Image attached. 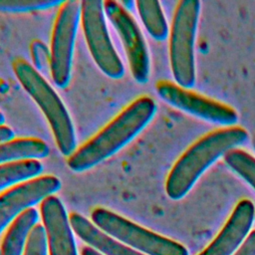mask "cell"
Instances as JSON below:
<instances>
[{
    "label": "cell",
    "mask_w": 255,
    "mask_h": 255,
    "mask_svg": "<svg viewBox=\"0 0 255 255\" xmlns=\"http://www.w3.org/2000/svg\"><path fill=\"white\" fill-rule=\"evenodd\" d=\"M156 104L148 96L129 103L105 127L68 157L67 164L75 172L88 170L108 159L132 140L152 120Z\"/></svg>",
    "instance_id": "cell-1"
},
{
    "label": "cell",
    "mask_w": 255,
    "mask_h": 255,
    "mask_svg": "<svg viewBox=\"0 0 255 255\" xmlns=\"http://www.w3.org/2000/svg\"><path fill=\"white\" fill-rule=\"evenodd\" d=\"M247 139L248 132L240 126L222 127L197 138L170 168L165 180L167 196L172 200L181 199L213 162Z\"/></svg>",
    "instance_id": "cell-2"
},
{
    "label": "cell",
    "mask_w": 255,
    "mask_h": 255,
    "mask_svg": "<svg viewBox=\"0 0 255 255\" xmlns=\"http://www.w3.org/2000/svg\"><path fill=\"white\" fill-rule=\"evenodd\" d=\"M12 69L22 88L44 114L58 149L69 157L76 149V133L64 103L40 72L25 59L16 58Z\"/></svg>",
    "instance_id": "cell-3"
},
{
    "label": "cell",
    "mask_w": 255,
    "mask_h": 255,
    "mask_svg": "<svg viewBox=\"0 0 255 255\" xmlns=\"http://www.w3.org/2000/svg\"><path fill=\"white\" fill-rule=\"evenodd\" d=\"M201 3L198 0L177 2L169 29V63L175 83L183 88L195 84L194 45Z\"/></svg>",
    "instance_id": "cell-4"
},
{
    "label": "cell",
    "mask_w": 255,
    "mask_h": 255,
    "mask_svg": "<svg viewBox=\"0 0 255 255\" xmlns=\"http://www.w3.org/2000/svg\"><path fill=\"white\" fill-rule=\"evenodd\" d=\"M91 217L101 230L145 255H188L187 249L182 244L154 233L104 207H96Z\"/></svg>",
    "instance_id": "cell-5"
},
{
    "label": "cell",
    "mask_w": 255,
    "mask_h": 255,
    "mask_svg": "<svg viewBox=\"0 0 255 255\" xmlns=\"http://www.w3.org/2000/svg\"><path fill=\"white\" fill-rule=\"evenodd\" d=\"M81 21V1H63L59 6L52 30L50 46V72L55 85H69L77 29Z\"/></svg>",
    "instance_id": "cell-6"
},
{
    "label": "cell",
    "mask_w": 255,
    "mask_h": 255,
    "mask_svg": "<svg viewBox=\"0 0 255 255\" xmlns=\"http://www.w3.org/2000/svg\"><path fill=\"white\" fill-rule=\"evenodd\" d=\"M81 24L90 54L99 69L112 79L122 78L125 67L112 43L103 1H81Z\"/></svg>",
    "instance_id": "cell-7"
},
{
    "label": "cell",
    "mask_w": 255,
    "mask_h": 255,
    "mask_svg": "<svg viewBox=\"0 0 255 255\" xmlns=\"http://www.w3.org/2000/svg\"><path fill=\"white\" fill-rule=\"evenodd\" d=\"M103 6L105 15L120 36L134 81L146 83L150 73L149 53L137 23L119 1L107 0Z\"/></svg>",
    "instance_id": "cell-8"
},
{
    "label": "cell",
    "mask_w": 255,
    "mask_h": 255,
    "mask_svg": "<svg viewBox=\"0 0 255 255\" xmlns=\"http://www.w3.org/2000/svg\"><path fill=\"white\" fill-rule=\"evenodd\" d=\"M155 91L159 98L170 106L204 121L224 127L234 126L238 121V114L231 106L176 83L160 80L155 84Z\"/></svg>",
    "instance_id": "cell-9"
},
{
    "label": "cell",
    "mask_w": 255,
    "mask_h": 255,
    "mask_svg": "<svg viewBox=\"0 0 255 255\" xmlns=\"http://www.w3.org/2000/svg\"><path fill=\"white\" fill-rule=\"evenodd\" d=\"M61 187L60 179L45 174L16 184L0 193V233L24 210L53 195Z\"/></svg>",
    "instance_id": "cell-10"
},
{
    "label": "cell",
    "mask_w": 255,
    "mask_h": 255,
    "mask_svg": "<svg viewBox=\"0 0 255 255\" xmlns=\"http://www.w3.org/2000/svg\"><path fill=\"white\" fill-rule=\"evenodd\" d=\"M255 218V206L247 198L234 207L213 241L198 255H234L250 233Z\"/></svg>",
    "instance_id": "cell-11"
},
{
    "label": "cell",
    "mask_w": 255,
    "mask_h": 255,
    "mask_svg": "<svg viewBox=\"0 0 255 255\" xmlns=\"http://www.w3.org/2000/svg\"><path fill=\"white\" fill-rule=\"evenodd\" d=\"M40 212L50 255H77L73 229L62 201L55 195L47 196L41 201Z\"/></svg>",
    "instance_id": "cell-12"
},
{
    "label": "cell",
    "mask_w": 255,
    "mask_h": 255,
    "mask_svg": "<svg viewBox=\"0 0 255 255\" xmlns=\"http://www.w3.org/2000/svg\"><path fill=\"white\" fill-rule=\"evenodd\" d=\"M69 221L73 231L84 242L105 255H145L124 245L80 213L72 212L69 215Z\"/></svg>",
    "instance_id": "cell-13"
},
{
    "label": "cell",
    "mask_w": 255,
    "mask_h": 255,
    "mask_svg": "<svg viewBox=\"0 0 255 255\" xmlns=\"http://www.w3.org/2000/svg\"><path fill=\"white\" fill-rule=\"evenodd\" d=\"M38 218V211L34 207H30L18 215L4 236L0 255H22L29 233L37 224Z\"/></svg>",
    "instance_id": "cell-14"
},
{
    "label": "cell",
    "mask_w": 255,
    "mask_h": 255,
    "mask_svg": "<svg viewBox=\"0 0 255 255\" xmlns=\"http://www.w3.org/2000/svg\"><path fill=\"white\" fill-rule=\"evenodd\" d=\"M49 152V145L41 138L16 137L0 142V164L22 159L44 158Z\"/></svg>",
    "instance_id": "cell-15"
},
{
    "label": "cell",
    "mask_w": 255,
    "mask_h": 255,
    "mask_svg": "<svg viewBox=\"0 0 255 255\" xmlns=\"http://www.w3.org/2000/svg\"><path fill=\"white\" fill-rule=\"evenodd\" d=\"M43 164L38 159H22L0 164V190L40 176Z\"/></svg>",
    "instance_id": "cell-16"
},
{
    "label": "cell",
    "mask_w": 255,
    "mask_h": 255,
    "mask_svg": "<svg viewBox=\"0 0 255 255\" xmlns=\"http://www.w3.org/2000/svg\"><path fill=\"white\" fill-rule=\"evenodd\" d=\"M135 7L148 34L157 41H163L169 34V28L158 1L137 0Z\"/></svg>",
    "instance_id": "cell-17"
},
{
    "label": "cell",
    "mask_w": 255,
    "mask_h": 255,
    "mask_svg": "<svg viewBox=\"0 0 255 255\" xmlns=\"http://www.w3.org/2000/svg\"><path fill=\"white\" fill-rule=\"evenodd\" d=\"M223 159L230 169L242 177L255 190V157L241 148L229 150Z\"/></svg>",
    "instance_id": "cell-18"
},
{
    "label": "cell",
    "mask_w": 255,
    "mask_h": 255,
    "mask_svg": "<svg viewBox=\"0 0 255 255\" xmlns=\"http://www.w3.org/2000/svg\"><path fill=\"white\" fill-rule=\"evenodd\" d=\"M60 0H0V12L24 13L48 10L60 6Z\"/></svg>",
    "instance_id": "cell-19"
},
{
    "label": "cell",
    "mask_w": 255,
    "mask_h": 255,
    "mask_svg": "<svg viewBox=\"0 0 255 255\" xmlns=\"http://www.w3.org/2000/svg\"><path fill=\"white\" fill-rule=\"evenodd\" d=\"M23 255H47V237L42 224H36L30 231Z\"/></svg>",
    "instance_id": "cell-20"
},
{
    "label": "cell",
    "mask_w": 255,
    "mask_h": 255,
    "mask_svg": "<svg viewBox=\"0 0 255 255\" xmlns=\"http://www.w3.org/2000/svg\"><path fill=\"white\" fill-rule=\"evenodd\" d=\"M31 55L33 59V63L35 65V69L44 70L46 67L50 69V50H48L47 46L40 40L35 39L31 43Z\"/></svg>",
    "instance_id": "cell-21"
},
{
    "label": "cell",
    "mask_w": 255,
    "mask_h": 255,
    "mask_svg": "<svg viewBox=\"0 0 255 255\" xmlns=\"http://www.w3.org/2000/svg\"><path fill=\"white\" fill-rule=\"evenodd\" d=\"M234 255H255V229L250 231L243 244Z\"/></svg>",
    "instance_id": "cell-22"
},
{
    "label": "cell",
    "mask_w": 255,
    "mask_h": 255,
    "mask_svg": "<svg viewBox=\"0 0 255 255\" xmlns=\"http://www.w3.org/2000/svg\"><path fill=\"white\" fill-rule=\"evenodd\" d=\"M14 138V131L5 125H0V142Z\"/></svg>",
    "instance_id": "cell-23"
},
{
    "label": "cell",
    "mask_w": 255,
    "mask_h": 255,
    "mask_svg": "<svg viewBox=\"0 0 255 255\" xmlns=\"http://www.w3.org/2000/svg\"><path fill=\"white\" fill-rule=\"evenodd\" d=\"M82 255H102L92 247H84L82 249Z\"/></svg>",
    "instance_id": "cell-24"
},
{
    "label": "cell",
    "mask_w": 255,
    "mask_h": 255,
    "mask_svg": "<svg viewBox=\"0 0 255 255\" xmlns=\"http://www.w3.org/2000/svg\"><path fill=\"white\" fill-rule=\"evenodd\" d=\"M5 122V116L0 112V125H4Z\"/></svg>",
    "instance_id": "cell-25"
},
{
    "label": "cell",
    "mask_w": 255,
    "mask_h": 255,
    "mask_svg": "<svg viewBox=\"0 0 255 255\" xmlns=\"http://www.w3.org/2000/svg\"><path fill=\"white\" fill-rule=\"evenodd\" d=\"M252 144H253V148L255 149V135L253 136V139H252Z\"/></svg>",
    "instance_id": "cell-26"
}]
</instances>
